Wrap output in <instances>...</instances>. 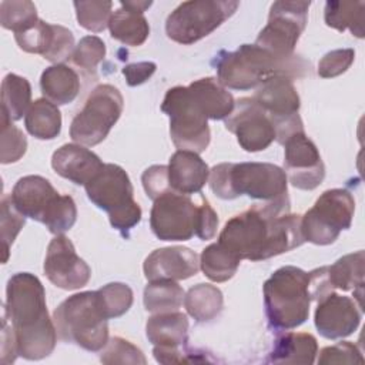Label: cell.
I'll use <instances>...</instances> for the list:
<instances>
[{
  "label": "cell",
  "mask_w": 365,
  "mask_h": 365,
  "mask_svg": "<svg viewBox=\"0 0 365 365\" xmlns=\"http://www.w3.org/2000/svg\"><path fill=\"white\" fill-rule=\"evenodd\" d=\"M218 242L241 259L261 261L305 242L301 215L289 214V200L254 204L228 220Z\"/></svg>",
  "instance_id": "cell-1"
},
{
  "label": "cell",
  "mask_w": 365,
  "mask_h": 365,
  "mask_svg": "<svg viewBox=\"0 0 365 365\" xmlns=\"http://www.w3.org/2000/svg\"><path fill=\"white\" fill-rule=\"evenodd\" d=\"M4 314L16 338L19 356L38 361L54 351L57 331L48 317L44 287L36 275L17 272L10 277Z\"/></svg>",
  "instance_id": "cell-2"
},
{
  "label": "cell",
  "mask_w": 365,
  "mask_h": 365,
  "mask_svg": "<svg viewBox=\"0 0 365 365\" xmlns=\"http://www.w3.org/2000/svg\"><path fill=\"white\" fill-rule=\"evenodd\" d=\"M309 64L299 56L278 57L257 44H242L235 51H221L217 60V80L232 90L257 88L277 74L304 77Z\"/></svg>",
  "instance_id": "cell-3"
},
{
  "label": "cell",
  "mask_w": 365,
  "mask_h": 365,
  "mask_svg": "<svg viewBox=\"0 0 365 365\" xmlns=\"http://www.w3.org/2000/svg\"><path fill=\"white\" fill-rule=\"evenodd\" d=\"M285 171L271 163H221L210 170V188L222 200L248 195L262 202L289 200Z\"/></svg>",
  "instance_id": "cell-4"
},
{
  "label": "cell",
  "mask_w": 365,
  "mask_h": 365,
  "mask_svg": "<svg viewBox=\"0 0 365 365\" xmlns=\"http://www.w3.org/2000/svg\"><path fill=\"white\" fill-rule=\"evenodd\" d=\"M268 322L275 329H294L309 315V275L304 269L285 265L278 268L262 287Z\"/></svg>",
  "instance_id": "cell-5"
},
{
  "label": "cell",
  "mask_w": 365,
  "mask_h": 365,
  "mask_svg": "<svg viewBox=\"0 0 365 365\" xmlns=\"http://www.w3.org/2000/svg\"><path fill=\"white\" fill-rule=\"evenodd\" d=\"M57 336L86 351H101L108 342V318L97 291H84L66 298L53 312Z\"/></svg>",
  "instance_id": "cell-6"
},
{
  "label": "cell",
  "mask_w": 365,
  "mask_h": 365,
  "mask_svg": "<svg viewBox=\"0 0 365 365\" xmlns=\"http://www.w3.org/2000/svg\"><path fill=\"white\" fill-rule=\"evenodd\" d=\"M10 197L24 217L43 222L51 234H64L76 224L77 207L73 197L58 194L41 175L21 177Z\"/></svg>",
  "instance_id": "cell-7"
},
{
  "label": "cell",
  "mask_w": 365,
  "mask_h": 365,
  "mask_svg": "<svg viewBox=\"0 0 365 365\" xmlns=\"http://www.w3.org/2000/svg\"><path fill=\"white\" fill-rule=\"evenodd\" d=\"M88 200L108 214L110 224L124 237L141 221L143 211L134 201L128 174L117 164H104L84 185Z\"/></svg>",
  "instance_id": "cell-8"
},
{
  "label": "cell",
  "mask_w": 365,
  "mask_h": 365,
  "mask_svg": "<svg viewBox=\"0 0 365 365\" xmlns=\"http://www.w3.org/2000/svg\"><path fill=\"white\" fill-rule=\"evenodd\" d=\"M238 6V1L227 0L184 1L167 17L165 33L175 43L192 44L218 29Z\"/></svg>",
  "instance_id": "cell-9"
},
{
  "label": "cell",
  "mask_w": 365,
  "mask_h": 365,
  "mask_svg": "<svg viewBox=\"0 0 365 365\" xmlns=\"http://www.w3.org/2000/svg\"><path fill=\"white\" fill-rule=\"evenodd\" d=\"M355 200L352 194L342 188L324 191L304 215H301V230L305 241L315 245L335 242L342 230L352 224Z\"/></svg>",
  "instance_id": "cell-10"
},
{
  "label": "cell",
  "mask_w": 365,
  "mask_h": 365,
  "mask_svg": "<svg viewBox=\"0 0 365 365\" xmlns=\"http://www.w3.org/2000/svg\"><path fill=\"white\" fill-rule=\"evenodd\" d=\"M124 107L120 90L111 84L97 86L88 96L83 110L70 125V137L81 145H97L108 135Z\"/></svg>",
  "instance_id": "cell-11"
},
{
  "label": "cell",
  "mask_w": 365,
  "mask_h": 365,
  "mask_svg": "<svg viewBox=\"0 0 365 365\" xmlns=\"http://www.w3.org/2000/svg\"><path fill=\"white\" fill-rule=\"evenodd\" d=\"M161 110L170 117V135L178 150L197 154L207 150L211 140L208 118L195 107L187 87L170 88L161 103Z\"/></svg>",
  "instance_id": "cell-12"
},
{
  "label": "cell",
  "mask_w": 365,
  "mask_h": 365,
  "mask_svg": "<svg viewBox=\"0 0 365 365\" xmlns=\"http://www.w3.org/2000/svg\"><path fill=\"white\" fill-rule=\"evenodd\" d=\"M252 98L271 118L279 144H284L294 133L304 131V124L298 114L301 100L291 77L285 74L269 77L255 88Z\"/></svg>",
  "instance_id": "cell-13"
},
{
  "label": "cell",
  "mask_w": 365,
  "mask_h": 365,
  "mask_svg": "<svg viewBox=\"0 0 365 365\" xmlns=\"http://www.w3.org/2000/svg\"><path fill=\"white\" fill-rule=\"evenodd\" d=\"M309 1H275L268 23L259 31L255 44L278 57L295 56V46L307 26Z\"/></svg>",
  "instance_id": "cell-14"
},
{
  "label": "cell",
  "mask_w": 365,
  "mask_h": 365,
  "mask_svg": "<svg viewBox=\"0 0 365 365\" xmlns=\"http://www.w3.org/2000/svg\"><path fill=\"white\" fill-rule=\"evenodd\" d=\"M200 207L180 192H167L154 200L150 225L161 241H187L197 232Z\"/></svg>",
  "instance_id": "cell-15"
},
{
  "label": "cell",
  "mask_w": 365,
  "mask_h": 365,
  "mask_svg": "<svg viewBox=\"0 0 365 365\" xmlns=\"http://www.w3.org/2000/svg\"><path fill=\"white\" fill-rule=\"evenodd\" d=\"M225 128L235 134L241 148L248 153L262 151L277 140L271 118L252 97L235 101L231 114L225 118Z\"/></svg>",
  "instance_id": "cell-16"
},
{
  "label": "cell",
  "mask_w": 365,
  "mask_h": 365,
  "mask_svg": "<svg viewBox=\"0 0 365 365\" xmlns=\"http://www.w3.org/2000/svg\"><path fill=\"white\" fill-rule=\"evenodd\" d=\"M284 171L298 190H315L325 177V165L314 141L305 131L294 133L284 143Z\"/></svg>",
  "instance_id": "cell-17"
},
{
  "label": "cell",
  "mask_w": 365,
  "mask_h": 365,
  "mask_svg": "<svg viewBox=\"0 0 365 365\" xmlns=\"http://www.w3.org/2000/svg\"><path fill=\"white\" fill-rule=\"evenodd\" d=\"M43 269L51 284L67 291L83 288L91 277L90 267L77 255L73 242L63 234L50 241Z\"/></svg>",
  "instance_id": "cell-18"
},
{
  "label": "cell",
  "mask_w": 365,
  "mask_h": 365,
  "mask_svg": "<svg viewBox=\"0 0 365 365\" xmlns=\"http://www.w3.org/2000/svg\"><path fill=\"white\" fill-rule=\"evenodd\" d=\"M361 315V305L352 298L332 291L318 301L314 322L319 335L327 339H339L356 331Z\"/></svg>",
  "instance_id": "cell-19"
},
{
  "label": "cell",
  "mask_w": 365,
  "mask_h": 365,
  "mask_svg": "<svg viewBox=\"0 0 365 365\" xmlns=\"http://www.w3.org/2000/svg\"><path fill=\"white\" fill-rule=\"evenodd\" d=\"M200 269L198 255L187 247H165L154 250L143 264L148 281H181L195 275Z\"/></svg>",
  "instance_id": "cell-20"
},
{
  "label": "cell",
  "mask_w": 365,
  "mask_h": 365,
  "mask_svg": "<svg viewBox=\"0 0 365 365\" xmlns=\"http://www.w3.org/2000/svg\"><path fill=\"white\" fill-rule=\"evenodd\" d=\"M103 165L100 157L81 144H64L51 157L53 170L77 185H86Z\"/></svg>",
  "instance_id": "cell-21"
},
{
  "label": "cell",
  "mask_w": 365,
  "mask_h": 365,
  "mask_svg": "<svg viewBox=\"0 0 365 365\" xmlns=\"http://www.w3.org/2000/svg\"><path fill=\"white\" fill-rule=\"evenodd\" d=\"M168 182L174 192H200L210 177L207 163L194 151L177 150L168 163Z\"/></svg>",
  "instance_id": "cell-22"
},
{
  "label": "cell",
  "mask_w": 365,
  "mask_h": 365,
  "mask_svg": "<svg viewBox=\"0 0 365 365\" xmlns=\"http://www.w3.org/2000/svg\"><path fill=\"white\" fill-rule=\"evenodd\" d=\"M195 107L210 120H225L234 108L232 94L214 77H204L187 86Z\"/></svg>",
  "instance_id": "cell-23"
},
{
  "label": "cell",
  "mask_w": 365,
  "mask_h": 365,
  "mask_svg": "<svg viewBox=\"0 0 365 365\" xmlns=\"http://www.w3.org/2000/svg\"><path fill=\"white\" fill-rule=\"evenodd\" d=\"M145 335L154 346L181 348L188 342V319L178 311L160 312L148 318Z\"/></svg>",
  "instance_id": "cell-24"
},
{
  "label": "cell",
  "mask_w": 365,
  "mask_h": 365,
  "mask_svg": "<svg viewBox=\"0 0 365 365\" xmlns=\"http://www.w3.org/2000/svg\"><path fill=\"white\" fill-rule=\"evenodd\" d=\"M318 344L314 335L307 332H285L274 342L268 362L274 364H304L315 362Z\"/></svg>",
  "instance_id": "cell-25"
},
{
  "label": "cell",
  "mask_w": 365,
  "mask_h": 365,
  "mask_svg": "<svg viewBox=\"0 0 365 365\" xmlns=\"http://www.w3.org/2000/svg\"><path fill=\"white\" fill-rule=\"evenodd\" d=\"M40 87L44 98L56 106L70 104L80 91L78 74L67 64H53L40 77Z\"/></svg>",
  "instance_id": "cell-26"
},
{
  "label": "cell",
  "mask_w": 365,
  "mask_h": 365,
  "mask_svg": "<svg viewBox=\"0 0 365 365\" xmlns=\"http://www.w3.org/2000/svg\"><path fill=\"white\" fill-rule=\"evenodd\" d=\"M108 29L113 38L131 47L141 46L150 36V26L144 13L130 7L125 1H121L120 9L111 14Z\"/></svg>",
  "instance_id": "cell-27"
},
{
  "label": "cell",
  "mask_w": 365,
  "mask_h": 365,
  "mask_svg": "<svg viewBox=\"0 0 365 365\" xmlns=\"http://www.w3.org/2000/svg\"><path fill=\"white\" fill-rule=\"evenodd\" d=\"M364 251H356L341 257L336 262L328 267V278L332 288L342 291H354L358 304L362 307L364 288Z\"/></svg>",
  "instance_id": "cell-28"
},
{
  "label": "cell",
  "mask_w": 365,
  "mask_h": 365,
  "mask_svg": "<svg viewBox=\"0 0 365 365\" xmlns=\"http://www.w3.org/2000/svg\"><path fill=\"white\" fill-rule=\"evenodd\" d=\"M26 130L38 140H53L61 131V113L47 98H37L31 103L24 117Z\"/></svg>",
  "instance_id": "cell-29"
},
{
  "label": "cell",
  "mask_w": 365,
  "mask_h": 365,
  "mask_svg": "<svg viewBox=\"0 0 365 365\" xmlns=\"http://www.w3.org/2000/svg\"><path fill=\"white\" fill-rule=\"evenodd\" d=\"M224 298L220 288L211 284H197L184 297V307L197 322H210L222 311Z\"/></svg>",
  "instance_id": "cell-30"
},
{
  "label": "cell",
  "mask_w": 365,
  "mask_h": 365,
  "mask_svg": "<svg viewBox=\"0 0 365 365\" xmlns=\"http://www.w3.org/2000/svg\"><path fill=\"white\" fill-rule=\"evenodd\" d=\"M240 262L241 258L220 242L205 247L200 257L201 271L214 282H225L231 279L235 275Z\"/></svg>",
  "instance_id": "cell-31"
},
{
  "label": "cell",
  "mask_w": 365,
  "mask_h": 365,
  "mask_svg": "<svg viewBox=\"0 0 365 365\" xmlns=\"http://www.w3.org/2000/svg\"><path fill=\"white\" fill-rule=\"evenodd\" d=\"M31 106V86L27 78L14 73L1 83V114L11 121L20 120Z\"/></svg>",
  "instance_id": "cell-32"
},
{
  "label": "cell",
  "mask_w": 365,
  "mask_h": 365,
  "mask_svg": "<svg viewBox=\"0 0 365 365\" xmlns=\"http://www.w3.org/2000/svg\"><path fill=\"white\" fill-rule=\"evenodd\" d=\"M364 1H327L324 19L328 27L338 31L346 29L358 38L364 37Z\"/></svg>",
  "instance_id": "cell-33"
},
{
  "label": "cell",
  "mask_w": 365,
  "mask_h": 365,
  "mask_svg": "<svg viewBox=\"0 0 365 365\" xmlns=\"http://www.w3.org/2000/svg\"><path fill=\"white\" fill-rule=\"evenodd\" d=\"M184 289L171 279L150 281L144 288L143 302L148 312L160 314L177 311L184 302Z\"/></svg>",
  "instance_id": "cell-34"
},
{
  "label": "cell",
  "mask_w": 365,
  "mask_h": 365,
  "mask_svg": "<svg viewBox=\"0 0 365 365\" xmlns=\"http://www.w3.org/2000/svg\"><path fill=\"white\" fill-rule=\"evenodd\" d=\"M97 297L106 317L118 318L124 315L133 305V289L123 282H110L97 289Z\"/></svg>",
  "instance_id": "cell-35"
},
{
  "label": "cell",
  "mask_w": 365,
  "mask_h": 365,
  "mask_svg": "<svg viewBox=\"0 0 365 365\" xmlns=\"http://www.w3.org/2000/svg\"><path fill=\"white\" fill-rule=\"evenodd\" d=\"M37 20V10L31 1L23 0L0 3V23L4 29L14 31V34L31 27Z\"/></svg>",
  "instance_id": "cell-36"
},
{
  "label": "cell",
  "mask_w": 365,
  "mask_h": 365,
  "mask_svg": "<svg viewBox=\"0 0 365 365\" xmlns=\"http://www.w3.org/2000/svg\"><path fill=\"white\" fill-rule=\"evenodd\" d=\"M54 33L56 24H50L38 19L31 27L14 34V38L21 50L33 54H41L44 57L53 44Z\"/></svg>",
  "instance_id": "cell-37"
},
{
  "label": "cell",
  "mask_w": 365,
  "mask_h": 365,
  "mask_svg": "<svg viewBox=\"0 0 365 365\" xmlns=\"http://www.w3.org/2000/svg\"><path fill=\"white\" fill-rule=\"evenodd\" d=\"M78 24L94 33L103 31L108 27L111 19L113 1H74Z\"/></svg>",
  "instance_id": "cell-38"
},
{
  "label": "cell",
  "mask_w": 365,
  "mask_h": 365,
  "mask_svg": "<svg viewBox=\"0 0 365 365\" xmlns=\"http://www.w3.org/2000/svg\"><path fill=\"white\" fill-rule=\"evenodd\" d=\"M1 134H0V161L10 164L19 161L27 150V138L20 128H17L10 118L1 114Z\"/></svg>",
  "instance_id": "cell-39"
},
{
  "label": "cell",
  "mask_w": 365,
  "mask_h": 365,
  "mask_svg": "<svg viewBox=\"0 0 365 365\" xmlns=\"http://www.w3.org/2000/svg\"><path fill=\"white\" fill-rule=\"evenodd\" d=\"M1 244H3V262H7L9 250L14 242L17 234L26 222V217L16 208L10 195L1 198Z\"/></svg>",
  "instance_id": "cell-40"
},
{
  "label": "cell",
  "mask_w": 365,
  "mask_h": 365,
  "mask_svg": "<svg viewBox=\"0 0 365 365\" xmlns=\"http://www.w3.org/2000/svg\"><path fill=\"white\" fill-rule=\"evenodd\" d=\"M106 57V44L97 36H86L83 37L71 56V60L76 66L81 67L88 73H96V68L100 61Z\"/></svg>",
  "instance_id": "cell-41"
},
{
  "label": "cell",
  "mask_w": 365,
  "mask_h": 365,
  "mask_svg": "<svg viewBox=\"0 0 365 365\" xmlns=\"http://www.w3.org/2000/svg\"><path fill=\"white\" fill-rule=\"evenodd\" d=\"M103 364H145L147 359L140 348L133 345L130 341L114 336L111 338L100 355Z\"/></svg>",
  "instance_id": "cell-42"
},
{
  "label": "cell",
  "mask_w": 365,
  "mask_h": 365,
  "mask_svg": "<svg viewBox=\"0 0 365 365\" xmlns=\"http://www.w3.org/2000/svg\"><path fill=\"white\" fill-rule=\"evenodd\" d=\"M355 51L352 48H338L327 53L318 63V76L332 78L345 73L354 63Z\"/></svg>",
  "instance_id": "cell-43"
},
{
  "label": "cell",
  "mask_w": 365,
  "mask_h": 365,
  "mask_svg": "<svg viewBox=\"0 0 365 365\" xmlns=\"http://www.w3.org/2000/svg\"><path fill=\"white\" fill-rule=\"evenodd\" d=\"M364 356L358 346L349 341H342L331 346H325L319 352L318 364H362Z\"/></svg>",
  "instance_id": "cell-44"
},
{
  "label": "cell",
  "mask_w": 365,
  "mask_h": 365,
  "mask_svg": "<svg viewBox=\"0 0 365 365\" xmlns=\"http://www.w3.org/2000/svg\"><path fill=\"white\" fill-rule=\"evenodd\" d=\"M143 187L147 195L154 201L158 197L171 192L168 182V167L167 165H151L141 175Z\"/></svg>",
  "instance_id": "cell-45"
},
{
  "label": "cell",
  "mask_w": 365,
  "mask_h": 365,
  "mask_svg": "<svg viewBox=\"0 0 365 365\" xmlns=\"http://www.w3.org/2000/svg\"><path fill=\"white\" fill-rule=\"evenodd\" d=\"M74 48L76 46H74L73 33L68 29L56 24L54 40L48 53L44 56V58L54 64H63V61L68 60V57L73 56Z\"/></svg>",
  "instance_id": "cell-46"
},
{
  "label": "cell",
  "mask_w": 365,
  "mask_h": 365,
  "mask_svg": "<svg viewBox=\"0 0 365 365\" xmlns=\"http://www.w3.org/2000/svg\"><path fill=\"white\" fill-rule=\"evenodd\" d=\"M218 227V217L217 212L211 208L207 200L202 201V205L200 207V215H198V225L195 235L201 240H211Z\"/></svg>",
  "instance_id": "cell-47"
},
{
  "label": "cell",
  "mask_w": 365,
  "mask_h": 365,
  "mask_svg": "<svg viewBox=\"0 0 365 365\" xmlns=\"http://www.w3.org/2000/svg\"><path fill=\"white\" fill-rule=\"evenodd\" d=\"M155 68L157 64L153 61H138L124 66L123 74L127 80V84L135 87L145 83L155 73Z\"/></svg>",
  "instance_id": "cell-48"
},
{
  "label": "cell",
  "mask_w": 365,
  "mask_h": 365,
  "mask_svg": "<svg viewBox=\"0 0 365 365\" xmlns=\"http://www.w3.org/2000/svg\"><path fill=\"white\" fill-rule=\"evenodd\" d=\"M19 356L16 338L11 329V325L3 312V332H1V364H11Z\"/></svg>",
  "instance_id": "cell-49"
}]
</instances>
